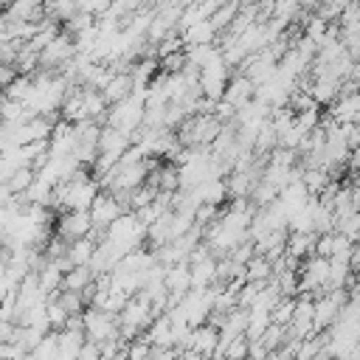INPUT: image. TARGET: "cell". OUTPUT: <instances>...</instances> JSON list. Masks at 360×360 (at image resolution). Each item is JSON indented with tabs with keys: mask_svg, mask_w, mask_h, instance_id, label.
Segmentation results:
<instances>
[{
	"mask_svg": "<svg viewBox=\"0 0 360 360\" xmlns=\"http://www.w3.org/2000/svg\"><path fill=\"white\" fill-rule=\"evenodd\" d=\"M104 239H110V242L118 245L124 253H129V250H135V248H143V242H146V225H141L132 211H124V214H118V217L104 228Z\"/></svg>",
	"mask_w": 360,
	"mask_h": 360,
	"instance_id": "cell-1",
	"label": "cell"
},
{
	"mask_svg": "<svg viewBox=\"0 0 360 360\" xmlns=\"http://www.w3.org/2000/svg\"><path fill=\"white\" fill-rule=\"evenodd\" d=\"M82 332H84L87 340L101 343V340L118 338V321H115V315H110V312H104V309L84 307V309H82Z\"/></svg>",
	"mask_w": 360,
	"mask_h": 360,
	"instance_id": "cell-2",
	"label": "cell"
},
{
	"mask_svg": "<svg viewBox=\"0 0 360 360\" xmlns=\"http://www.w3.org/2000/svg\"><path fill=\"white\" fill-rule=\"evenodd\" d=\"M73 53H76V48H73V37H70L68 31H56V34L39 48L37 62H39L42 70H56V68H62Z\"/></svg>",
	"mask_w": 360,
	"mask_h": 360,
	"instance_id": "cell-3",
	"label": "cell"
},
{
	"mask_svg": "<svg viewBox=\"0 0 360 360\" xmlns=\"http://www.w3.org/2000/svg\"><path fill=\"white\" fill-rule=\"evenodd\" d=\"M177 309L183 312V321L188 326H200L205 323V318L211 315V290H188L180 301H177Z\"/></svg>",
	"mask_w": 360,
	"mask_h": 360,
	"instance_id": "cell-4",
	"label": "cell"
},
{
	"mask_svg": "<svg viewBox=\"0 0 360 360\" xmlns=\"http://www.w3.org/2000/svg\"><path fill=\"white\" fill-rule=\"evenodd\" d=\"M124 211H127V208L121 205V200H118L115 194H110V191H98V194L93 197L90 208H87L93 228H96V231H101V233H104V228H107L118 214H124Z\"/></svg>",
	"mask_w": 360,
	"mask_h": 360,
	"instance_id": "cell-5",
	"label": "cell"
},
{
	"mask_svg": "<svg viewBox=\"0 0 360 360\" xmlns=\"http://www.w3.org/2000/svg\"><path fill=\"white\" fill-rule=\"evenodd\" d=\"M90 231H93V222H90L87 211H62L59 225H56V236H62L65 242H73V239L90 236Z\"/></svg>",
	"mask_w": 360,
	"mask_h": 360,
	"instance_id": "cell-6",
	"label": "cell"
},
{
	"mask_svg": "<svg viewBox=\"0 0 360 360\" xmlns=\"http://www.w3.org/2000/svg\"><path fill=\"white\" fill-rule=\"evenodd\" d=\"M357 112H360V96H357V90L338 93V98L329 104V118L335 124H357Z\"/></svg>",
	"mask_w": 360,
	"mask_h": 360,
	"instance_id": "cell-7",
	"label": "cell"
},
{
	"mask_svg": "<svg viewBox=\"0 0 360 360\" xmlns=\"http://www.w3.org/2000/svg\"><path fill=\"white\" fill-rule=\"evenodd\" d=\"M188 273H191V290H205L217 281V256L205 253L188 262Z\"/></svg>",
	"mask_w": 360,
	"mask_h": 360,
	"instance_id": "cell-8",
	"label": "cell"
},
{
	"mask_svg": "<svg viewBox=\"0 0 360 360\" xmlns=\"http://www.w3.org/2000/svg\"><path fill=\"white\" fill-rule=\"evenodd\" d=\"M180 34V42L183 48H191V45H211L217 39V28L211 25V20H197V22H188L183 28H177Z\"/></svg>",
	"mask_w": 360,
	"mask_h": 360,
	"instance_id": "cell-9",
	"label": "cell"
},
{
	"mask_svg": "<svg viewBox=\"0 0 360 360\" xmlns=\"http://www.w3.org/2000/svg\"><path fill=\"white\" fill-rule=\"evenodd\" d=\"M250 98H253V82H250L248 76H242V73L231 76L228 84H225V90H222V101H225L228 107L239 110V107L248 104Z\"/></svg>",
	"mask_w": 360,
	"mask_h": 360,
	"instance_id": "cell-10",
	"label": "cell"
},
{
	"mask_svg": "<svg viewBox=\"0 0 360 360\" xmlns=\"http://www.w3.org/2000/svg\"><path fill=\"white\" fill-rule=\"evenodd\" d=\"M217 340H219V329H217V326H211V323H200V326H191L188 349L200 352L202 357H211V354H214Z\"/></svg>",
	"mask_w": 360,
	"mask_h": 360,
	"instance_id": "cell-11",
	"label": "cell"
},
{
	"mask_svg": "<svg viewBox=\"0 0 360 360\" xmlns=\"http://www.w3.org/2000/svg\"><path fill=\"white\" fill-rule=\"evenodd\" d=\"M98 93L104 96V101H107V104L121 101L124 96H129V93H132V76H129V70H115Z\"/></svg>",
	"mask_w": 360,
	"mask_h": 360,
	"instance_id": "cell-12",
	"label": "cell"
},
{
	"mask_svg": "<svg viewBox=\"0 0 360 360\" xmlns=\"http://www.w3.org/2000/svg\"><path fill=\"white\" fill-rule=\"evenodd\" d=\"M93 287V270L87 264L82 267H68L62 273V281H59V290H68V292H87Z\"/></svg>",
	"mask_w": 360,
	"mask_h": 360,
	"instance_id": "cell-13",
	"label": "cell"
},
{
	"mask_svg": "<svg viewBox=\"0 0 360 360\" xmlns=\"http://www.w3.org/2000/svg\"><path fill=\"white\" fill-rule=\"evenodd\" d=\"M51 197H53V183H48L45 177H39L34 172V180L28 183V188L20 194L22 202H31V205H45L51 208Z\"/></svg>",
	"mask_w": 360,
	"mask_h": 360,
	"instance_id": "cell-14",
	"label": "cell"
},
{
	"mask_svg": "<svg viewBox=\"0 0 360 360\" xmlns=\"http://www.w3.org/2000/svg\"><path fill=\"white\" fill-rule=\"evenodd\" d=\"M315 236L318 233H290L287 231V242H284V256L301 262L307 256H312V248H315Z\"/></svg>",
	"mask_w": 360,
	"mask_h": 360,
	"instance_id": "cell-15",
	"label": "cell"
},
{
	"mask_svg": "<svg viewBox=\"0 0 360 360\" xmlns=\"http://www.w3.org/2000/svg\"><path fill=\"white\" fill-rule=\"evenodd\" d=\"M93 248H96V242H93L90 236H82V239H73V242H68V248H65V259H68V264H70V267H82V264H90Z\"/></svg>",
	"mask_w": 360,
	"mask_h": 360,
	"instance_id": "cell-16",
	"label": "cell"
},
{
	"mask_svg": "<svg viewBox=\"0 0 360 360\" xmlns=\"http://www.w3.org/2000/svg\"><path fill=\"white\" fill-rule=\"evenodd\" d=\"M270 276H273V267H270V262L264 256L253 253L245 262V281H270Z\"/></svg>",
	"mask_w": 360,
	"mask_h": 360,
	"instance_id": "cell-17",
	"label": "cell"
},
{
	"mask_svg": "<svg viewBox=\"0 0 360 360\" xmlns=\"http://www.w3.org/2000/svg\"><path fill=\"white\" fill-rule=\"evenodd\" d=\"M51 298H56L59 301V307L68 312V315H79L84 307H87V301H84V295L82 292H68V290H56Z\"/></svg>",
	"mask_w": 360,
	"mask_h": 360,
	"instance_id": "cell-18",
	"label": "cell"
},
{
	"mask_svg": "<svg viewBox=\"0 0 360 360\" xmlns=\"http://www.w3.org/2000/svg\"><path fill=\"white\" fill-rule=\"evenodd\" d=\"M31 180H34V169H31V166H22V169H17V172H11V174L6 177V186H8V191H11L14 197H20V194L28 188Z\"/></svg>",
	"mask_w": 360,
	"mask_h": 360,
	"instance_id": "cell-19",
	"label": "cell"
},
{
	"mask_svg": "<svg viewBox=\"0 0 360 360\" xmlns=\"http://www.w3.org/2000/svg\"><path fill=\"white\" fill-rule=\"evenodd\" d=\"M259 340L267 346V352H276V349H281V343L287 340V326H281V323H267V329L259 335Z\"/></svg>",
	"mask_w": 360,
	"mask_h": 360,
	"instance_id": "cell-20",
	"label": "cell"
},
{
	"mask_svg": "<svg viewBox=\"0 0 360 360\" xmlns=\"http://www.w3.org/2000/svg\"><path fill=\"white\" fill-rule=\"evenodd\" d=\"M34 360H53L56 357V332H45L39 338V343L28 352Z\"/></svg>",
	"mask_w": 360,
	"mask_h": 360,
	"instance_id": "cell-21",
	"label": "cell"
},
{
	"mask_svg": "<svg viewBox=\"0 0 360 360\" xmlns=\"http://www.w3.org/2000/svg\"><path fill=\"white\" fill-rule=\"evenodd\" d=\"M45 315H48V326H51V332H59L62 326H65V321H68V312L59 307V301L56 298H51L48 295V301H45Z\"/></svg>",
	"mask_w": 360,
	"mask_h": 360,
	"instance_id": "cell-22",
	"label": "cell"
},
{
	"mask_svg": "<svg viewBox=\"0 0 360 360\" xmlns=\"http://www.w3.org/2000/svg\"><path fill=\"white\" fill-rule=\"evenodd\" d=\"M149 354H152V343L143 340L141 335L127 340V360H149Z\"/></svg>",
	"mask_w": 360,
	"mask_h": 360,
	"instance_id": "cell-23",
	"label": "cell"
},
{
	"mask_svg": "<svg viewBox=\"0 0 360 360\" xmlns=\"http://www.w3.org/2000/svg\"><path fill=\"white\" fill-rule=\"evenodd\" d=\"M245 357H248V338H245V335H236V338L225 346L222 360H245Z\"/></svg>",
	"mask_w": 360,
	"mask_h": 360,
	"instance_id": "cell-24",
	"label": "cell"
},
{
	"mask_svg": "<svg viewBox=\"0 0 360 360\" xmlns=\"http://www.w3.org/2000/svg\"><path fill=\"white\" fill-rule=\"evenodd\" d=\"M25 354V349L17 340H3L0 343V360H20Z\"/></svg>",
	"mask_w": 360,
	"mask_h": 360,
	"instance_id": "cell-25",
	"label": "cell"
},
{
	"mask_svg": "<svg viewBox=\"0 0 360 360\" xmlns=\"http://www.w3.org/2000/svg\"><path fill=\"white\" fill-rule=\"evenodd\" d=\"M267 357V346L262 340H248V357L245 360H264Z\"/></svg>",
	"mask_w": 360,
	"mask_h": 360,
	"instance_id": "cell-26",
	"label": "cell"
},
{
	"mask_svg": "<svg viewBox=\"0 0 360 360\" xmlns=\"http://www.w3.org/2000/svg\"><path fill=\"white\" fill-rule=\"evenodd\" d=\"M3 340H17V323L14 321L0 318V343Z\"/></svg>",
	"mask_w": 360,
	"mask_h": 360,
	"instance_id": "cell-27",
	"label": "cell"
},
{
	"mask_svg": "<svg viewBox=\"0 0 360 360\" xmlns=\"http://www.w3.org/2000/svg\"><path fill=\"white\" fill-rule=\"evenodd\" d=\"M180 360H208V357H202V354L194 352V349H183V352H180Z\"/></svg>",
	"mask_w": 360,
	"mask_h": 360,
	"instance_id": "cell-28",
	"label": "cell"
},
{
	"mask_svg": "<svg viewBox=\"0 0 360 360\" xmlns=\"http://www.w3.org/2000/svg\"><path fill=\"white\" fill-rule=\"evenodd\" d=\"M20 360H34V357H31V354H28V352H25V354H22V357H20Z\"/></svg>",
	"mask_w": 360,
	"mask_h": 360,
	"instance_id": "cell-29",
	"label": "cell"
},
{
	"mask_svg": "<svg viewBox=\"0 0 360 360\" xmlns=\"http://www.w3.org/2000/svg\"><path fill=\"white\" fill-rule=\"evenodd\" d=\"M0 93H3V87H0Z\"/></svg>",
	"mask_w": 360,
	"mask_h": 360,
	"instance_id": "cell-30",
	"label": "cell"
}]
</instances>
